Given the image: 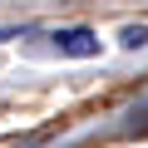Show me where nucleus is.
<instances>
[{
    "instance_id": "nucleus-1",
    "label": "nucleus",
    "mask_w": 148,
    "mask_h": 148,
    "mask_svg": "<svg viewBox=\"0 0 148 148\" xmlns=\"http://www.w3.org/2000/svg\"><path fill=\"white\" fill-rule=\"evenodd\" d=\"M54 49L59 54H74V59H94L99 54V35L84 30V25H69V30H54Z\"/></svg>"
},
{
    "instance_id": "nucleus-2",
    "label": "nucleus",
    "mask_w": 148,
    "mask_h": 148,
    "mask_svg": "<svg viewBox=\"0 0 148 148\" xmlns=\"http://www.w3.org/2000/svg\"><path fill=\"white\" fill-rule=\"evenodd\" d=\"M119 40H123L128 49H138V45H148V30H143V25H128V30H123Z\"/></svg>"
}]
</instances>
